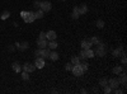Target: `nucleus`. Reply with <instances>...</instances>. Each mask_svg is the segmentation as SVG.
Instances as JSON below:
<instances>
[{
	"label": "nucleus",
	"mask_w": 127,
	"mask_h": 94,
	"mask_svg": "<svg viewBox=\"0 0 127 94\" xmlns=\"http://www.w3.org/2000/svg\"><path fill=\"white\" fill-rule=\"evenodd\" d=\"M72 66H74V65L71 64V62H69V64H66V65H65V70H66V71H71Z\"/></svg>",
	"instance_id": "obj_28"
},
{
	"label": "nucleus",
	"mask_w": 127,
	"mask_h": 94,
	"mask_svg": "<svg viewBox=\"0 0 127 94\" xmlns=\"http://www.w3.org/2000/svg\"><path fill=\"white\" fill-rule=\"evenodd\" d=\"M71 71H72V74L75 75V76H81L84 74V71H83V69H81L80 65H74L72 69H71Z\"/></svg>",
	"instance_id": "obj_4"
},
{
	"label": "nucleus",
	"mask_w": 127,
	"mask_h": 94,
	"mask_svg": "<svg viewBox=\"0 0 127 94\" xmlns=\"http://www.w3.org/2000/svg\"><path fill=\"white\" fill-rule=\"evenodd\" d=\"M9 15H10V13H9V12H4V13L1 14V19L4 20V19H6V18H9Z\"/></svg>",
	"instance_id": "obj_29"
},
{
	"label": "nucleus",
	"mask_w": 127,
	"mask_h": 94,
	"mask_svg": "<svg viewBox=\"0 0 127 94\" xmlns=\"http://www.w3.org/2000/svg\"><path fill=\"white\" fill-rule=\"evenodd\" d=\"M80 61H81V60H80L78 56H74V57L71 59V64H72V65H79Z\"/></svg>",
	"instance_id": "obj_21"
},
{
	"label": "nucleus",
	"mask_w": 127,
	"mask_h": 94,
	"mask_svg": "<svg viewBox=\"0 0 127 94\" xmlns=\"http://www.w3.org/2000/svg\"><path fill=\"white\" fill-rule=\"evenodd\" d=\"M80 66H81V69H83V71L85 72V71H88V69H89V65L87 64V62H81L80 61V64H79Z\"/></svg>",
	"instance_id": "obj_23"
},
{
	"label": "nucleus",
	"mask_w": 127,
	"mask_h": 94,
	"mask_svg": "<svg viewBox=\"0 0 127 94\" xmlns=\"http://www.w3.org/2000/svg\"><path fill=\"white\" fill-rule=\"evenodd\" d=\"M12 67H13V70H14L15 72H20V71H22V66H20L19 62H13Z\"/></svg>",
	"instance_id": "obj_17"
},
{
	"label": "nucleus",
	"mask_w": 127,
	"mask_h": 94,
	"mask_svg": "<svg viewBox=\"0 0 127 94\" xmlns=\"http://www.w3.org/2000/svg\"><path fill=\"white\" fill-rule=\"evenodd\" d=\"M72 13H74V14H78V15H80V12H79V6H75V8H74Z\"/></svg>",
	"instance_id": "obj_32"
},
{
	"label": "nucleus",
	"mask_w": 127,
	"mask_h": 94,
	"mask_svg": "<svg viewBox=\"0 0 127 94\" xmlns=\"http://www.w3.org/2000/svg\"><path fill=\"white\" fill-rule=\"evenodd\" d=\"M62 1H66V0H62Z\"/></svg>",
	"instance_id": "obj_37"
},
{
	"label": "nucleus",
	"mask_w": 127,
	"mask_h": 94,
	"mask_svg": "<svg viewBox=\"0 0 127 94\" xmlns=\"http://www.w3.org/2000/svg\"><path fill=\"white\" fill-rule=\"evenodd\" d=\"M112 92H113V89H112L109 85H105V87H104V93H105V94H111Z\"/></svg>",
	"instance_id": "obj_27"
},
{
	"label": "nucleus",
	"mask_w": 127,
	"mask_h": 94,
	"mask_svg": "<svg viewBox=\"0 0 127 94\" xmlns=\"http://www.w3.org/2000/svg\"><path fill=\"white\" fill-rule=\"evenodd\" d=\"M47 46H48V48H50V50H55V48H57L59 43L56 42V39H54V41H48Z\"/></svg>",
	"instance_id": "obj_16"
},
{
	"label": "nucleus",
	"mask_w": 127,
	"mask_h": 94,
	"mask_svg": "<svg viewBox=\"0 0 127 94\" xmlns=\"http://www.w3.org/2000/svg\"><path fill=\"white\" fill-rule=\"evenodd\" d=\"M108 85L112 88V89H116V88H118L120 87V81H118V79H109L108 80Z\"/></svg>",
	"instance_id": "obj_9"
},
{
	"label": "nucleus",
	"mask_w": 127,
	"mask_h": 94,
	"mask_svg": "<svg viewBox=\"0 0 127 94\" xmlns=\"http://www.w3.org/2000/svg\"><path fill=\"white\" fill-rule=\"evenodd\" d=\"M112 72H113V74H116V75H120L121 72H122V67H121L120 65H118V66H114L113 70H112Z\"/></svg>",
	"instance_id": "obj_20"
},
{
	"label": "nucleus",
	"mask_w": 127,
	"mask_h": 94,
	"mask_svg": "<svg viewBox=\"0 0 127 94\" xmlns=\"http://www.w3.org/2000/svg\"><path fill=\"white\" fill-rule=\"evenodd\" d=\"M34 66L38 67V69H42V67L45 66V59H42V57H36Z\"/></svg>",
	"instance_id": "obj_10"
},
{
	"label": "nucleus",
	"mask_w": 127,
	"mask_h": 94,
	"mask_svg": "<svg viewBox=\"0 0 127 94\" xmlns=\"http://www.w3.org/2000/svg\"><path fill=\"white\" fill-rule=\"evenodd\" d=\"M48 59H50L51 61H56V60H59V54H57L56 51H50Z\"/></svg>",
	"instance_id": "obj_14"
},
{
	"label": "nucleus",
	"mask_w": 127,
	"mask_h": 94,
	"mask_svg": "<svg viewBox=\"0 0 127 94\" xmlns=\"http://www.w3.org/2000/svg\"><path fill=\"white\" fill-rule=\"evenodd\" d=\"M105 54H107V47H105V45L103 42L99 41V43L97 45V50L94 51V55H98L99 57H103Z\"/></svg>",
	"instance_id": "obj_2"
},
{
	"label": "nucleus",
	"mask_w": 127,
	"mask_h": 94,
	"mask_svg": "<svg viewBox=\"0 0 127 94\" xmlns=\"http://www.w3.org/2000/svg\"><path fill=\"white\" fill-rule=\"evenodd\" d=\"M50 55V48H38L37 51H34V56L36 57H42V59H48Z\"/></svg>",
	"instance_id": "obj_3"
},
{
	"label": "nucleus",
	"mask_w": 127,
	"mask_h": 94,
	"mask_svg": "<svg viewBox=\"0 0 127 94\" xmlns=\"http://www.w3.org/2000/svg\"><path fill=\"white\" fill-rule=\"evenodd\" d=\"M47 43H48V41L45 38V39H37V46H38V48H46L47 47Z\"/></svg>",
	"instance_id": "obj_12"
},
{
	"label": "nucleus",
	"mask_w": 127,
	"mask_h": 94,
	"mask_svg": "<svg viewBox=\"0 0 127 94\" xmlns=\"http://www.w3.org/2000/svg\"><path fill=\"white\" fill-rule=\"evenodd\" d=\"M14 50H15V47H14V46H9V51H10V52H13Z\"/></svg>",
	"instance_id": "obj_35"
},
{
	"label": "nucleus",
	"mask_w": 127,
	"mask_h": 94,
	"mask_svg": "<svg viewBox=\"0 0 127 94\" xmlns=\"http://www.w3.org/2000/svg\"><path fill=\"white\" fill-rule=\"evenodd\" d=\"M57 38V34L55 31H48V32H46V39L47 41H54Z\"/></svg>",
	"instance_id": "obj_8"
},
{
	"label": "nucleus",
	"mask_w": 127,
	"mask_h": 94,
	"mask_svg": "<svg viewBox=\"0 0 127 94\" xmlns=\"http://www.w3.org/2000/svg\"><path fill=\"white\" fill-rule=\"evenodd\" d=\"M79 12H80V15H81V14H87V13H88V6H87L85 4H81V5L79 6Z\"/></svg>",
	"instance_id": "obj_18"
},
{
	"label": "nucleus",
	"mask_w": 127,
	"mask_h": 94,
	"mask_svg": "<svg viewBox=\"0 0 127 94\" xmlns=\"http://www.w3.org/2000/svg\"><path fill=\"white\" fill-rule=\"evenodd\" d=\"M114 93H116V94H122L123 90H121V89H118V88H116V89H114Z\"/></svg>",
	"instance_id": "obj_34"
},
{
	"label": "nucleus",
	"mask_w": 127,
	"mask_h": 94,
	"mask_svg": "<svg viewBox=\"0 0 127 94\" xmlns=\"http://www.w3.org/2000/svg\"><path fill=\"white\" fill-rule=\"evenodd\" d=\"M38 38H39V39H45V38H46V33H45V32H41Z\"/></svg>",
	"instance_id": "obj_33"
},
{
	"label": "nucleus",
	"mask_w": 127,
	"mask_h": 94,
	"mask_svg": "<svg viewBox=\"0 0 127 94\" xmlns=\"http://www.w3.org/2000/svg\"><path fill=\"white\" fill-rule=\"evenodd\" d=\"M28 74H29V72H27V71L23 70V72L20 74V75H22V79H23V80H29V75H28Z\"/></svg>",
	"instance_id": "obj_25"
},
{
	"label": "nucleus",
	"mask_w": 127,
	"mask_h": 94,
	"mask_svg": "<svg viewBox=\"0 0 127 94\" xmlns=\"http://www.w3.org/2000/svg\"><path fill=\"white\" fill-rule=\"evenodd\" d=\"M15 47L18 48V50H20V51H24V50H27L28 47H29V43L28 42H22V43H15Z\"/></svg>",
	"instance_id": "obj_13"
},
{
	"label": "nucleus",
	"mask_w": 127,
	"mask_h": 94,
	"mask_svg": "<svg viewBox=\"0 0 127 94\" xmlns=\"http://www.w3.org/2000/svg\"><path fill=\"white\" fill-rule=\"evenodd\" d=\"M23 70L27 71V72H33L36 70V66L34 64H31V62H26V64L23 65Z\"/></svg>",
	"instance_id": "obj_7"
},
{
	"label": "nucleus",
	"mask_w": 127,
	"mask_h": 94,
	"mask_svg": "<svg viewBox=\"0 0 127 94\" xmlns=\"http://www.w3.org/2000/svg\"><path fill=\"white\" fill-rule=\"evenodd\" d=\"M23 20H24L26 23H33L34 20H36L34 13H33V12H28V13H27V15L23 18Z\"/></svg>",
	"instance_id": "obj_5"
},
{
	"label": "nucleus",
	"mask_w": 127,
	"mask_h": 94,
	"mask_svg": "<svg viewBox=\"0 0 127 94\" xmlns=\"http://www.w3.org/2000/svg\"><path fill=\"white\" fill-rule=\"evenodd\" d=\"M33 6L36 9H39V6H41V1H39V0H36V1L33 3Z\"/></svg>",
	"instance_id": "obj_30"
},
{
	"label": "nucleus",
	"mask_w": 127,
	"mask_h": 94,
	"mask_svg": "<svg viewBox=\"0 0 127 94\" xmlns=\"http://www.w3.org/2000/svg\"><path fill=\"white\" fill-rule=\"evenodd\" d=\"M94 56H95V55H94V51H93L92 48H83L81 52L79 54V59H80V60L92 59V57H94Z\"/></svg>",
	"instance_id": "obj_1"
},
{
	"label": "nucleus",
	"mask_w": 127,
	"mask_h": 94,
	"mask_svg": "<svg viewBox=\"0 0 127 94\" xmlns=\"http://www.w3.org/2000/svg\"><path fill=\"white\" fill-rule=\"evenodd\" d=\"M122 54H125V52H123V47L120 45L117 48H116V50H113L112 51V55L114 56V57H118V56H121Z\"/></svg>",
	"instance_id": "obj_11"
},
{
	"label": "nucleus",
	"mask_w": 127,
	"mask_h": 94,
	"mask_svg": "<svg viewBox=\"0 0 127 94\" xmlns=\"http://www.w3.org/2000/svg\"><path fill=\"white\" fill-rule=\"evenodd\" d=\"M41 10H43V12H50V10L52 9V4L50 1H41V6H39Z\"/></svg>",
	"instance_id": "obj_6"
},
{
	"label": "nucleus",
	"mask_w": 127,
	"mask_h": 94,
	"mask_svg": "<svg viewBox=\"0 0 127 94\" xmlns=\"http://www.w3.org/2000/svg\"><path fill=\"white\" fill-rule=\"evenodd\" d=\"M43 15H45V12H43V10H41V9H38L37 12L34 13L36 19H41V18H43Z\"/></svg>",
	"instance_id": "obj_19"
},
{
	"label": "nucleus",
	"mask_w": 127,
	"mask_h": 94,
	"mask_svg": "<svg viewBox=\"0 0 127 94\" xmlns=\"http://www.w3.org/2000/svg\"><path fill=\"white\" fill-rule=\"evenodd\" d=\"M121 62H122V65H126V62H127V59H126V54H122V60H121Z\"/></svg>",
	"instance_id": "obj_31"
},
{
	"label": "nucleus",
	"mask_w": 127,
	"mask_h": 94,
	"mask_svg": "<svg viewBox=\"0 0 127 94\" xmlns=\"http://www.w3.org/2000/svg\"><path fill=\"white\" fill-rule=\"evenodd\" d=\"M95 26H97L98 28H103L104 27V20L103 19H98L97 23H95Z\"/></svg>",
	"instance_id": "obj_24"
},
{
	"label": "nucleus",
	"mask_w": 127,
	"mask_h": 94,
	"mask_svg": "<svg viewBox=\"0 0 127 94\" xmlns=\"http://www.w3.org/2000/svg\"><path fill=\"white\" fill-rule=\"evenodd\" d=\"M81 47H83V48H90V47H92L90 39H83V41H81Z\"/></svg>",
	"instance_id": "obj_15"
},
{
	"label": "nucleus",
	"mask_w": 127,
	"mask_h": 94,
	"mask_svg": "<svg viewBox=\"0 0 127 94\" xmlns=\"http://www.w3.org/2000/svg\"><path fill=\"white\" fill-rule=\"evenodd\" d=\"M99 85L100 87H105V85H108V79H105V78H102L100 80H99Z\"/></svg>",
	"instance_id": "obj_22"
},
{
	"label": "nucleus",
	"mask_w": 127,
	"mask_h": 94,
	"mask_svg": "<svg viewBox=\"0 0 127 94\" xmlns=\"http://www.w3.org/2000/svg\"><path fill=\"white\" fill-rule=\"evenodd\" d=\"M89 39H90L92 45H98V43H99V38H97V37H92V38H89Z\"/></svg>",
	"instance_id": "obj_26"
},
{
	"label": "nucleus",
	"mask_w": 127,
	"mask_h": 94,
	"mask_svg": "<svg viewBox=\"0 0 127 94\" xmlns=\"http://www.w3.org/2000/svg\"><path fill=\"white\" fill-rule=\"evenodd\" d=\"M27 13H28V12H22V13H20V15H22V18H24V17L27 15Z\"/></svg>",
	"instance_id": "obj_36"
}]
</instances>
